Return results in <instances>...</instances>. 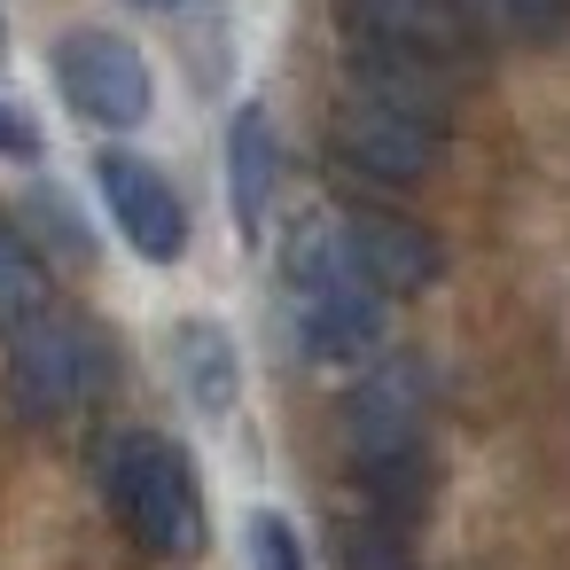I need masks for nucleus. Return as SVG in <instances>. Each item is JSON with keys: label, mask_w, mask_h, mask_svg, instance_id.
Returning a JSON list of instances; mask_svg holds the SVG:
<instances>
[{"label": "nucleus", "mask_w": 570, "mask_h": 570, "mask_svg": "<svg viewBox=\"0 0 570 570\" xmlns=\"http://www.w3.org/2000/svg\"><path fill=\"white\" fill-rule=\"evenodd\" d=\"M289 321H297L305 360H321V367H360V360H375L383 297L352 274L344 243H328V235L305 227V235L289 243Z\"/></svg>", "instance_id": "nucleus-3"}, {"label": "nucleus", "mask_w": 570, "mask_h": 570, "mask_svg": "<svg viewBox=\"0 0 570 570\" xmlns=\"http://www.w3.org/2000/svg\"><path fill=\"white\" fill-rule=\"evenodd\" d=\"M102 484H110V508L118 523L165 554V562H188L204 547V492H196V469L180 445H165L157 430H118L110 453H102Z\"/></svg>", "instance_id": "nucleus-2"}, {"label": "nucleus", "mask_w": 570, "mask_h": 570, "mask_svg": "<svg viewBox=\"0 0 570 570\" xmlns=\"http://www.w3.org/2000/svg\"><path fill=\"white\" fill-rule=\"evenodd\" d=\"M0 48H9V32H0Z\"/></svg>", "instance_id": "nucleus-19"}, {"label": "nucleus", "mask_w": 570, "mask_h": 570, "mask_svg": "<svg viewBox=\"0 0 570 570\" xmlns=\"http://www.w3.org/2000/svg\"><path fill=\"white\" fill-rule=\"evenodd\" d=\"M102 383V352L71 313H40L32 328L9 336V399L24 422H63L95 399Z\"/></svg>", "instance_id": "nucleus-5"}, {"label": "nucleus", "mask_w": 570, "mask_h": 570, "mask_svg": "<svg viewBox=\"0 0 570 570\" xmlns=\"http://www.w3.org/2000/svg\"><path fill=\"white\" fill-rule=\"evenodd\" d=\"M344 453L367 515L406 523L422 500V422H430V383L422 360H383L344 391Z\"/></svg>", "instance_id": "nucleus-1"}, {"label": "nucleus", "mask_w": 570, "mask_h": 570, "mask_svg": "<svg viewBox=\"0 0 570 570\" xmlns=\"http://www.w3.org/2000/svg\"><path fill=\"white\" fill-rule=\"evenodd\" d=\"M0 157H40V134H32V118L17 110V102H0Z\"/></svg>", "instance_id": "nucleus-15"}, {"label": "nucleus", "mask_w": 570, "mask_h": 570, "mask_svg": "<svg viewBox=\"0 0 570 570\" xmlns=\"http://www.w3.org/2000/svg\"><path fill=\"white\" fill-rule=\"evenodd\" d=\"M274 165H282V149H274L266 110H235V126H227V196H235L243 235H258V219L274 204Z\"/></svg>", "instance_id": "nucleus-10"}, {"label": "nucleus", "mask_w": 570, "mask_h": 570, "mask_svg": "<svg viewBox=\"0 0 570 570\" xmlns=\"http://www.w3.org/2000/svg\"><path fill=\"white\" fill-rule=\"evenodd\" d=\"M40 313H56V297H48V266L24 250L17 227H0V336L32 328Z\"/></svg>", "instance_id": "nucleus-12"}, {"label": "nucleus", "mask_w": 570, "mask_h": 570, "mask_svg": "<svg viewBox=\"0 0 570 570\" xmlns=\"http://www.w3.org/2000/svg\"><path fill=\"white\" fill-rule=\"evenodd\" d=\"M336 547H344V570H414L399 547V523H383V515H352Z\"/></svg>", "instance_id": "nucleus-13"}, {"label": "nucleus", "mask_w": 570, "mask_h": 570, "mask_svg": "<svg viewBox=\"0 0 570 570\" xmlns=\"http://www.w3.org/2000/svg\"><path fill=\"white\" fill-rule=\"evenodd\" d=\"M344 258H352V274L375 289V297H414V289H430L438 282V266H445V250H438V235L430 227H414V219H399V212H344Z\"/></svg>", "instance_id": "nucleus-8"}, {"label": "nucleus", "mask_w": 570, "mask_h": 570, "mask_svg": "<svg viewBox=\"0 0 570 570\" xmlns=\"http://www.w3.org/2000/svg\"><path fill=\"white\" fill-rule=\"evenodd\" d=\"M453 9L469 17V32H476V24H500V0H453Z\"/></svg>", "instance_id": "nucleus-17"}, {"label": "nucleus", "mask_w": 570, "mask_h": 570, "mask_svg": "<svg viewBox=\"0 0 570 570\" xmlns=\"http://www.w3.org/2000/svg\"><path fill=\"white\" fill-rule=\"evenodd\" d=\"M141 9H173V0H141Z\"/></svg>", "instance_id": "nucleus-18"}, {"label": "nucleus", "mask_w": 570, "mask_h": 570, "mask_svg": "<svg viewBox=\"0 0 570 570\" xmlns=\"http://www.w3.org/2000/svg\"><path fill=\"white\" fill-rule=\"evenodd\" d=\"M56 87H63V102L87 126H110V134L141 126L149 102H157L141 48H126L118 32H71V40H56Z\"/></svg>", "instance_id": "nucleus-6"}, {"label": "nucleus", "mask_w": 570, "mask_h": 570, "mask_svg": "<svg viewBox=\"0 0 570 570\" xmlns=\"http://www.w3.org/2000/svg\"><path fill=\"white\" fill-rule=\"evenodd\" d=\"M328 157L352 173V180H375V188H406L438 165V126L406 102H383L367 87H352L336 110H328Z\"/></svg>", "instance_id": "nucleus-4"}, {"label": "nucleus", "mask_w": 570, "mask_h": 570, "mask_svg": "<svg viewBox=\"0 0 570 570\" xmlns=\"http://www.w3.org/2000/svg\"><path fill=\"white\" fill-rule=\"evenodd\" d=\"M336 17H344L352 48H399V56H430V63H461L476 40L453 0H336Z\"/></svg>", "instance_id": "nucleus-9"}, {"label": "nucleus", "mask_w": 570, "mask_h": 570, "mask_svg": "<svg viewBox=\"0 0 570 570\" xmlns=\"http://www.w3.org/2000/svg\"><path fill=\"white\" fill-rule=\"evenodd\" d=\"M554 17H562V0H500V24H515V32H531V40H539Z\"/></svg>", "instance_id": "nucleus-16"}, {"label": "nucleus", "mask_w": 570, "mask_h": 570, "mask_svg": "<svg viewBox=\"0 0 570 570\" xmlns=\"http://www.w3.org/2000/svg\"><path fill=\"white\" fill-rule=\"evenodd\" d=\"M173 352H180V391H188L204 414H227V406H235V344H227L212 321H188V328L173 336Z\"/></svg>", "instance_id": "nucleus-11"}, {"label": "nucleus", "mask_w": 570, "mask_h": 570, "mask_svg": "<svg viewBox=\"0 0 570 570\" xmlns=\"http://www.w3.org/2000/svg\"><path fill=\"white\" fill-rule=\"evenodd\" d=\"M95 180H102V204H110L118 235H126L149 266H173V258L188 250V204L173 196V180H165L157 165H141V157H126V149H102V157H95Z\"/></svg>", "instance_id": "nucleus-7"}, {"label": "nucleus", "mask_w": 570, "mask_h": 570, "mask_svg": "<svg viewBox=\"0 0 570 570\" xmlns=\"http://www.w3.org/2000/svg\"><path fill=\"white\" fill-rule=\"evenodd\" d=\"M243 554H250V570H313V562H305V539H297L274 508H258V515L243 523Z\"/></svg>", "instance_id": "nucleus-14"}]
</instances>
